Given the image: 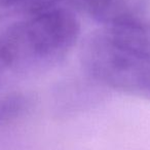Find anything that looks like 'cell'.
I'll return each mask as SVG.
<instances>
[{"label": "cell", "mask_w": 150, "mask_h": 150, "mask_svg": "<svg viewBox=\"0 0 150 150\" xmlns=\"http://www.w3.org/2000/svg\"><path fill=\"white\" fill-rule=\"evenodd\" d=\"M125 0L88 37L82 48L86 73L103 86L150 94V8Z\"/></svg>", "instance_id": "6da1fadb"}, {"label": "cell", "mask_w": 150, "mask_h": 150, "mask_svg": "<svg viewBox=\"0 0 150 150\" xmlns=\"http://www.w3.org/2000/svg\"><path fill=\"white\" fill-rule=\"evenodd\" d=\"M80 35L74 11L63 6L4 25L3 52L7 68L27 70L56 65L68 54Z\"/></svg>", "instance_id": "7a4b0ae2"}, {"label": "cell", "mask_w": 150, "mask_h": 150, "mask_svg": "<svg viewBox=\"0 0 150 150\" xmlns=\"http://www.w3.org/2000/svg\"><path fill=\"white\" fill-rule=\"evenodd\" d=\"M29 106V100L22 93H11L0 100V122H7L22 115Z\"/></svg>", "instance_id": "3957f363"}, {"label": "cell", "mask_w": 150, "mask_h": 150, "mask_svg": "<svg viewBox=\"0 0 150 150\" xmlns=\"http://www.w3.org/2000/svg\"><path fill=\"white\" fill-rule=\"evenodd\" d=\"M78 9L104 22L119 0H71Z\"/></svg>", "instance_id": "277c9868"}, {"label": "cell", "mask_w": 150, "mask_h": 150, "mask_svg": "<svg viewBox=\"0 0 150 150\" xmlns=\"http://www.w3.org/2000/svg\"><path fill=\"white\" fill-rule=\"evenodd\" d=\"M63 0H22L19 6L27 15H34L60 6Z\"/></svg>", "instance_id": "5b68a950"}, {"label": "cell", "mask_w": 150, "mask_h": 150, "mask_svg": "<svg viewBox=\"0 0 150 150\" xmlns=\"http://www.w3.org/2000/svg\"><path fill=\"white\" fill-rule=\"evenodd\" d=\"M21 2H22V0H0V8L19 6Z\"/></svg>", "instance_id": "8992f818"}, {"label": "cell", "mask_w": 150, "mask_h": 150, "mask_svg": "<svg viewBox=\"0 0 150 150\" xmlns=\"http://www.w3.org/2000/svg\"><path fill=\"white\" fill-rule=\"evenodd\" d=\"M4 69H6V65L4 64V61H3V59H2V56H1V54H0V74H1V72H2Z\"/></svg>", "instance_id": "52a82bcc"}]
</instances>
